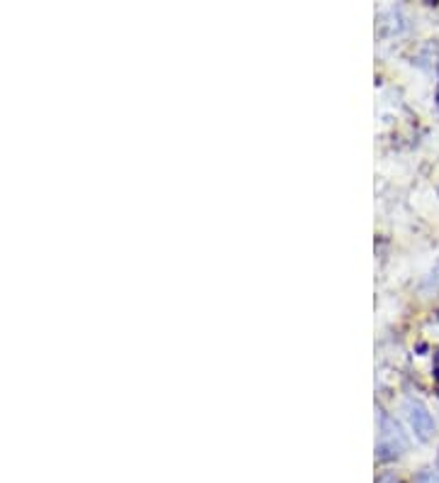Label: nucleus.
Returning <instances> with one entry per match:
<instances>
[{
	"label": "nucleus",
	"mask_w": 439,
	"mask_h": 483,
	"mask_svg": "<svg viewBox=\"0 0 439 483\" xmlns=\"http://www.w3.org/2000/svg\"><path fill=\"white\" fill-rule=\"evenodd\" d=\"M407 413H410V422H413L420 440H429L434 432V420H432V415L427 413V408H425L422 402L410 400L407 402Z\"/></svg>",
	"instance_id": "1"
}]
</instances>
